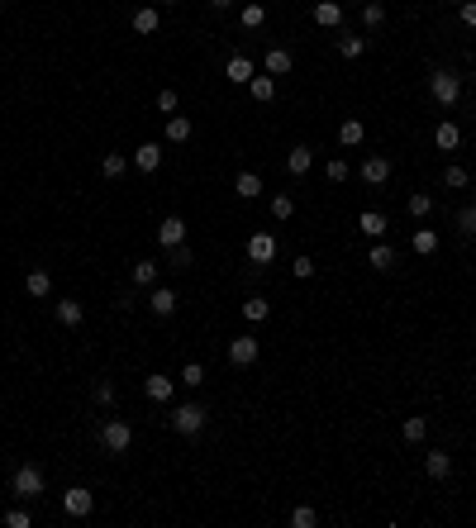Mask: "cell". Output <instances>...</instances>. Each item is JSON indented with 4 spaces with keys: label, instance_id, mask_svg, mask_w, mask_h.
Wrapping results in <instances>:
<instances>
[{
    "label": "cell",
    "instance_id": "6da1fadb",
    "mask_svg": "<svg viewBox=\"0 0 476 528\" xmlns=\"http://www.w3.org/2000/svg\"><path fill=\"white\" fill-rule=\"evenodd\" d=\"M428 96L438 100V105H458V96H462V77H458V72H448V67H438V72L428 77Z\"/></svg>",
    "mask_w": 476,
    "mask_h": 528
},
{
    "label": "cell",
    "instance_id": "7a4b0ae2",
    "mask_svg": "<svg viewBox=\"0 0 476 528\" xmlns=\"http://www.w3.org/2000/svg\"><path fill=\"white\" fill-rule=\"evenodd\" d=\"M43 490H48V480H43L38 466H19L15 480H10V495H19V500H38Z\"/></svg>",
    "mask_w": 476,
    "mask_h": 528
},
{
    "label": "cell",
    "instance_id": "3957f363",
    "mask_svg": "<svg viewBox=\"0 0 476 528\" xmlns=\"http://www.w3.org/2000/svg\"><path fill=\"white\" fill-rule=\"evenodd\" d=\"M205 409H200V405H176V409H172V429L176 433H181V438H195V433H200V429H205Z\"/></svg>",
    "mask_w": 476,
    "mask_h": 528
},
{
    "label": "cell",
    "instance_id": "277c9868",
    "mask_svg": "<svg viewBox=\"0 0 476 528\" xmlns=\"http://www.w3.org/2000/svg\"><path fill=\"white\" fill-rule=\"evenodd\" d=\"M129 443H134V429L124 419H105L100 424V448L105 452H129Z\"/></svg>",
    "mask_w": 476,
    "mask_h": 528
},
{
    "label": "cell",
    "instance_id": "5b68a950",
    "mask_svg": "<svg viewBox=\"0 0 476 528\" xmlns=\"http://www.w3.org/2000/svg\"><path fill=\"white\" fill-rule=\"evenodd\" d=\"M63 510L72 514V519H86V514L95 510V495L86 485H72V490H63Z\"/></svg>",
    "mask_w": 476,
    "mask_h": 528
},
{
    "label": "cell",
    "instance_id": "8992f818",
    "mask_svg": "<svg viewBox=\"0 0 476 528\" xmlns=\"http://www.w3.org/2000/svg\"><path fill=\"white\" fill-rule=\"evenodd\" d=\"M143 395H148L153 405H167L176 395V381H167L162 371H153V376H143Z\"/></svg>",
    "mask_w": 476,
    "mask_h": 528
},
{
    "label": "cell",
    "instance_id": "52a82bcc",
    "mask_svg": "<svg viewBox=\"0 0 476 528\" xmlns=\"http://www.w3.org/2000/svg\"><path fill=\"white\" fill-rule=\"evenodd\" d=\"M229 362H234V367H253L257 362V338L253 334L234 338V343H229Z\"/></svg>",
    "mask_w": 476,
    "mask_h": 528
},
{
    "label": "cell",
    "instance_id": "ba28073f",
    "mask_svg": "<svg viewBox=\"0 0 476 528\" xmlns=\"http://www.w3.org/2000/svg\"><path fill=\"white\" fill-rule=\"evenodd\" d=\"M158 243H162V248H176V243H186V219H181V214H167V219L158 224Z\"/></svg>",
    "mask_w": 476,
    "mask_h": 528
},
{
    "label": "cell",
    "instance_id": "9c48e42d",
    "mask_svg": "<svg viewBox=\"0 0 476 528\" xmlns=\"http://www.w3.org/2000/svg\"><path fill=\"white\" fill-rule=\"evenodd\" d=\"M248 257H253L257 267H267L271 257H276V238H271V233H253V238H248Z\"/></svg>",
    "mask_w": 476,
    "mask_h": 528
},
{
    "label": "cell",
    "instance_id": "30bf717a",
    "mask_svg": "<svg viewBox=\"0 0 476 528\" xmlns=\"http://www.w3.org/2000/svg\"><path fill=\"white\" fill-rule=\"evenodd\" d=\"M310 167H315V148L296 143V148H291V153H286V172H291V176H305V172H310Z\"/></svg>",
    "mask_w": 476,
    "mask_h": 528
},
{
    "label": "cell",
    "instance_id": "8fae6325",
    "mask_svg": "<svg viewBox=\"0 0 476 528\" xmlns=\"http://www.w3.org/2000/svg\"><path fill=\"white\" fill-rule=\"evenodd\" d=\"M224 77L234 81V86H248V81H253V57H243V53H234V57L224 62Z\"/></svg>",
    "mask_w": 476,
    "mask_h": 528
},
{
    "label": "cell",
    "instance_id": "7c38bea8",
    "mask_svg": "<svg viewBox=\"0 0 476 528\" xmlns=\"http://www.w3.org/2000/svg\"><path fill=\"white\" fill-rule=\"evenodd\" d=\"M148 309H153L158 319H172V314H176V290L158 286V290H153V295H148Z\"/></svg>",
    "mask_w": 476,
    "mask_h": 528
},
{
    "label": "cell",
    "instance_id": "4fadbf2b",
    "mask_svg": "<svg viewBox=\"0 0 476 528\" xmlns=\"http://www.w3.org/2000/svg\"><path fill=\"white\" fill-rule=\"evenodd\" d=\"M362 181L367 186H386V181H391V158H367L362 162Z\"/></svg>",
    "mask_w": 476,
    "mask_h": 528
},
{
    "label": "cell",
    "instance_id": "5bb4252c",
    "mask_svg": "<svg viewBox=\"0 0 476 528\" xmlns=\"http://www.w3.org/2000/svg\"><path fill=\"white\" fill-rule=\"evenodd\" d=\"M134 167H139V172H158L162 167V143H139L134 148Z\"/></svg>",
    "mask_w": 476,
    "mask_h": 528
},
{
    "label": "cell",
    "instance_id": "9a60e30c",
    "mask_svg": "<svg viewBox=\"0 0 476 528\" xmlns=\"http://www.w3.org/2000/svg\"><path fill=\"white\" fill-rule=\"evenodd\" d=\"M315 24H319V29H338V24H343V5H338V0H319V5H315Z\"/></svg>",
    "mask_w": 476,
    "mask_h": 528
},
{
    "label": "cell",
    "instance_id": "2e32d148",
    "mask_svg": "<svg viewBox=\"0 0 476 528\" xmlns=\"http://www.w3.org/2000/svg\"><path fill=\"white\" fill-rule=\"evenodd\" d=\"M357 229H362V233H367V238H386V233H391V224H386V214H377V209H367V214H362V219H357Z\"/></svg>",
    "mask_w": 476,
    "mask_h": 528
},
{
    "label": "cell",
    "instance_id": "e0dca14e",
    "mask_svg": "<svg viewBox=\"0 0 476 528\" xmlns=\"http://www.w3.org/2000/svg\"><path fill=\"white\" fill-rule=\"evenodd\" d=\"M234 191H238V200H257V195H262V176H257V172H238Z\"/></svg>",
    "mask_w": 476,
    "mask_h": 528
},
{
    "label": "cell",
    "instance_id": "ac0fdd59",
    "mask_svg": "<svg viewBox=\"0 0 476 528\" xmlns=\"http://www.w3.org/2000/svg\"><path fill=\"white\" fill-rule=\"evenodd\" d=\"M362 138H367V124H362V119H343V124H338V143H343V148H357Z\"/></svg>",
    "mask_w": 476,
    "mask_h": 528
},
{
    "label": "cell",
    "instance_id": "d6986e66",
    "mask_svg": "<svg viewBox=\"0 0 476 528\" xmlns=\"http://www.w3.org/2000/svg\"><path fill=\"white\" fill-rule=\"evenodd\" d=\"M424 471H428V476H433V480H443L448 471H453V457H448L443 448H433V452H428V457H424Z\"/></svg>",
    "mask_w": 476,
    "mask_h": 528
},
{
    "label": "cell",
    "instance_id": "ffe728a7",
    "mask_svg": "<svg viewBox=\"0 0 476 528\" xmlns=\"http://www.w3.org/2000/svg\"><path fill=\"white\" fill-rule=\"evenodd\" d=\"M248 96H253L257 105L276 100V77H253V81H248Z\"/></svg>",
    "mask_w": 476,
    "mask_h": 528
},
{
    "label": "cell",
    "instance_id": "44dd1931",
    "mask_svg": "<svg viewBox=\"0 0 476 528\" xmlns=\"http://www.w3.org/2000/svg\"><path fill=\"white\" fill-rule=\"evenodd\" d=\"M53 314H58V324H67V329H77V324L86 319L81 300H58V309H53Z\"/></svg>",
    "mask_w": 476,
    "mask_h": 528
},
{
    "label": "cell",
    "instance_id": "7402d4cb",
    "mask_svg": "<svg viewBox=\"0 0 476 528\" xmlns=\"http://www.w3.org/2000/svg\"><path fill=\"white\" fill-rule=\"evenodd\" d=\"M24 290H29L33 300H43L48 290H53V276H48L43 267H33V272H29V281H24Z\"/></svg>",
    "mask_w": 476,
    "mask_h": 528
},
{
    "label": "cell",
    "instance_id": "603a6c76",
    "mask_svg": "<svg viewBox=\"0 0 476 528\" xmlns=\"http://www.w3.org/2000/svg\"><path fill=\"white\" fill-rule=\"evenodd\" d=\"M410 248L419 257H428V253H438V233L433 229H414V238H410Z\"/></svg>",
    "mask_w": 476,
    "mask_h": 528
},
{
    "label": "cell",
    "instance_id": "cb8c5ba5",
    "mask_svg": "<svg viewBox=\"0 0 476 528\" xmlns=\"http://www.w3.org/2000/svg\"><path fill=\"white\" fill-rule=\"evenodd\" d=\"M267 314H271V304L262 300V295H248V300H243V319L248 324H262Z\"/></svg>",
    "mask_w": 476,
    "mask_h": 528
},
{
    "label": "cell",
    "instance_id": "d4e9b609",
    "mask_svg": "<svg viewBox=\"0 0 476 528\" xmlns=\"http://www.w3.org/2000/svg\"><path fill=\"white\" fill-rule=\"evenodd\" d=\"M400 433H405V443H424V438H428V419H424V414L405 419V424H400Z\"/></svg>",
    "mask_w": 476,
    "mask_h": 528
},
{
    "label": "cell",
    "instance_id": "484cf974",
    "mask_svg": "<svg viewBox=\"0 0 476 528\" xmlns=\"http://www.w3.org/2000/svg\"><path fill=\"white\" fill-rule=\"evenodd\" d=\"M262 67H267V77H286V72H291V53H286V48H271Z\"/></svg>",
    "mask_w": 476,
    "mask_h": 528
},
{
    "label": "cell",
    "instance_id": "4316f807",
    "mask_svg": "<svg viewBox=\"0 0 476 528\" xmlns=\"http://www.w3.org/2000/svg\"><path fill=\"white\" fill-rule=\"evenodd\" d=\"M433 143L443 148V153H453V148H458V143H462V133H458V124H438V128H433Z\"/></svg>",
    "mask_w": 476,
    "mask_h": 528
},
{
    "label": "cell",
    "instance_id": "83f0119b",
    "mask_svg": "<svg viewBox=\"0 0 476 528\" xmlns=\"http://www.w3.org/2000/svg\"><path fill=\"white\" fill-rule=\"evenodd\" d=\"M238 24H243V29H262V24H267V10H262V5H243V10H238Z\"/></svg>",
    "mask_w": 476,
    "mask_h": 528
},
{
    "label": "cell",
    "instance_id": "f1b7e54d",
    "mask_svg": "<svg viewBox=\"0 0 476 528\" xmlns=\"http://www.w3.org/2000/svg\"><path fill=\"white\" fill-rule=\"evenodd\" d=\"M291 214H296V200H291V195H271V219H276V224H286V219H291Z\"/></svg>",
    "mask_w": 476,
    "mask_h": 528
},
{
    "label": "cell",
    "instance_id": "f546056e",
    "mask_svg": "<svg viewBox=\"0 0 476 528\" xmlns=\"http://www.w3.org/2000/svg\"><path fill=\"white\" fill-rule=\"evenodd\" d=\"M167 138H172V143H186V138H190V119H186V114H172V119H167Z\"/></svg>",
    "mask_w": 476,
    "mask_h": 528
},
{
    "label": "cell",
    "instance_id": "4dcf8cb0",
    "mask_svg": "<svg viewBox=\"0 0 476 528\" xmlns=\"http://www.w3.org/2000/svg\"><path fill=\"white\" fill-rule=\"evenodd\" d=\"M134 281H139V286H158V262H148V257L134 262Z\"/></svg>",
    "mask_w": 476,
    "mask_h": 528
},
{
    "label": "cell",
    "instance_id": "1f68e13d",
    "mask_svg": "<svg viewBox=\"0 0 476 528\" xmlns=\"http://www.w3.org/2000/svg\"><path fill=\"white\" fill-rule=\"evenodd\" d=\"M372 267H377V272H391V267H396V248L377 243V248H372Z\"/></svg>",
    "mask_w": 476,
    "mask_h": 528
},
{
    "label": "cell",
    "instance_id": "d6a6232c",
    "mask_svg": "<svg viewBox=\"0 0 476 528\" xmlns=\"http://www.w3.org/2000/svg\"><path fill=\"white\" fill-rule=\"evenodd\" d=\"M158 10H139V15H134V33H158Z\"/></svg>",
    "mask_w": 476,
    "mask_h": 528
},
{
    "label": "cell",
    "instance_id": "836d02e7",
    "mask_svg": "<svg viewBox=\"0 0 476 528\" xmlns=\"http://www.w3.org/2000/svg\"><path fill=\"white\" fill-rule=\"evenodd\" d=\"M362 19H367V29H381V24H386V5L367 0V5H362Z\"/></svg>",
    "mask_w": 476,
    "mask_h": 528
},
{
    "label": "cell",
    "instance_id": "e575fe53",
    "mask_svg": "<svg viewBox=\"0 0 476 528\" xmlns=\"http://www.w3.org/2000/svg\"><path fill=\"white\" fill-rule=\"evenodd\" d=\"M100 172L110 176V181H114V176H124V153H105V158H100Z\"/></svg>",
    "mask_w": 476,
    "mask_h": 528
},
{
    "label": "cell",
    "instance_id": "d590c367",
    "mask_svg": "<svg viewBox=\"0 0 476 528\" xmlns=\"http://www.w3.org/2000/svg\"><path fill=\"white\" fill-rule=\"evenodd\" d=\"M428 209H433V195H428V191H414V195H410V214H414V219H424Z\"/></svg>",
    "mask_w": 476,
    "mask_h": 528
},
{
    "label": "cell",
    "instance_id": "8d00e7d4",
    "mask_svg": "<svg viewBox=\"0 0 476 528\" xmlns=\"http://www.w3.org/2000/svg\"><path fill=\"white\" fill-rule=\"evenodd\" d=\"M291 524H296V528H315V524H319V514L310 510V505H301V510L291 514Z\"/></svg>",
    "mask_w": 476,
    "mask_h": 528
},
{
    "label": "cell",
    "instance_id": "74e56055",
    "mask_svg": "<svg viewBox=\"0 0 476 528\" xmlns=\"http://www.w3.org/2000/svg\"><path fill=\"white\" fill-rule=\"evenodd\" d=\"M291 272H296V281H310V276H315V257H296Z\"/></svg>",
    "mask_w": 476,
    "mask_h": 528
},
{
    "label": "cell",
    "instance_id": "f35d334b",
    "mask_svg": "<svg viewBox=\"0 0 476 528\" xmlns=\"http://www.w3.org/2000/svg\"><path fill=\"white\" fill-rule=\"evenodd\" d=\"M362 48H367V43H362V38H352V33H348V38H338V53H343V57H362Z\"/></svg>",
    "mask_w": 476,
    "mask_h": 528
},
{
    "label": "cell",
    "instance_id": "ab89813d",
    "mask_svg": "<svg viewBox=\"0 0 476 528\" xmlns=\"http://www.w3.org/2000/svg\"><path fill=\"white\" fill-rule=\"evenodd\" d=\"M324 176H329L333 186H338V181H348V162H343V158H333L329 167H324Z\"/></svg>",
    "mask_w": 476,
    "mask_h": 528
},
{
    "label": "cell",
    "instance_id": "60d3db41",
    "mask_svg": "<svg viewBox=\"0 0 476 528\" xmlns=\"http://www.w3.org/2000/svg\"><path fill=\"white\" fill-rule=\"evenodd\" d=\"M181 381H186V385H200V381H205V367H200V362H186Z\"/></svg>",
    "mask_w": 476,
    "mask_h": 528
},
{
    "label": "cell",
    "instance_id": "b9f144b4",
    "mask_svg": "<svg viewBox=\"0 0 476 528\" xmlns=\"http://www.w3.org/2000/svg\"><path fill=\"white\" fill-rule=\"evenodd\" d=\"M458 229H462V233H476V205H467L458 214Z\"/></svg>",
    "mask_w": 476,
    "mask_h": 528
},
{
    "label": "cell",
    "instance_id": "7bdbcfd3",
    "mask_svg": "<svg viewBox=\"0 0 476 528\" xmlns=\"http://www.w3.org/2000/svg\"><path fill=\"white\" fill-rule=\"evenodd\" d=\"M176 105H181V100H176V91H158V110H162V114H176Z\"/></svg>",
    "mask_w": 476,
    "mask_h": 528
},
{
    "label": "cell",
    "instance_id": "ee69618b",
    "mask_svg": "<svg viewBox=\"0 0 476 528\" xmlns=\"http://www.w3.org/2000/svg\"><path fill=\"white\" fill-rule=\"evenodd\" d=\"M95 405H114V385L110 381H95Z\"/></svg>",
    "mask_w": 476,
    "mask_h": 528
},
{
    "label": "cell",
    "instance_id": "f6af8a7d",
    "mask_svg": "<svg viewBox=\"0 0 476 528\" xmlns=\"http://www.w3.org/2000/svg\"><path fill=\"white\" fill-rule=\"evenodd\" d=\"M443 186H467V167H448V172H443Z\"/></svg>",
    "mask_w": 476,
    "mask_h": 528
},
{
    "label": "cell",
    "instance_id": "bcb514c9",
    "mask_svg": "<svg viewBox=\"0 0 476 528\" xmlns=\"http://www.w3.org/2000/svg\"><path fill=\"white\" fill-rule=\"evenodd\" d=\"M172 253V267H190V248L186 243H176V248H167Z\"/></svg>",
    "mask_w": 476,
    "mask_h": 528
},
{
    "label": "cell",
    "instance_id": "7dc6e473",
    "mask_svg": "<svg viewBox=\"0 0 476 528\" xmlns=\"http://www.w3.org/2000/svg\"><path fill=\"white\" fill-rule=\"evenodd\" d=\"M5 524H10V528H29L33 519H29V510H10V514H5Z\"/></svg>",
    "mask_w": 476,
    "mask_h": 528
},
{
    "label": "cell",
    "instance_id": "c3c4849f",
    "mask_svg": "<svg viewBox=\"0 0 476 528\" xmlns=\"http://www.w3.org/2000/svg\"><path fill=\"white\" fill-rule=\"evenodd\" d=\"M462 24H467V29H476V0H467V5H462Z\"/></svg>",
    "mask_w": 476,
    "mask_h": 528
},
{
    "label": "cell",
    "instance_id": "681fc988",
    "mask_svg": "<svg viewBox=\"0 0 476 528\" xmlns=\"http://www.w3.org/2000/svg\"><path fill=\"white\" fill-rule=\"evenodd\" d=\"M229 5H234V0H210V10H229Z\"/></svg>",
    "mask_w": 476,
    "mask_h": 528
},
{
    "label": "cell",
    "instance_id": "f907efd6",
    "mask_svg": "<svg viewBox=\"0 0 476 528\" xmlns=\"http://www.w3.org/2000/svg\"><path fill=\"white\" fill-rule=\"evenodd\" d=\"M162 5H176V0H162Z\"/></svg>",
    "mask_w": 476,
    "mask_h": 528
},
{
    "label": "cell",
    "instance_id": "816d5d0a",
    "mask_svg": "<svg viewBox=\"0 0 476 528\" xmlns=\"http://www.w3.org/2000/svg\"><path fill=\"white\" fill-rule=\"evenodd\" d=\"M472 119H476V105H472Z\"/></svg>",
    "mask_w": 476,
    "mask_h": 528
}]
</instances>
